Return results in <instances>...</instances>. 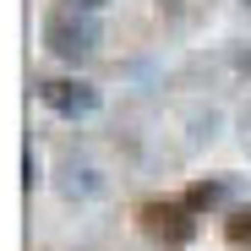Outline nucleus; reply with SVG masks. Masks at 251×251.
<instances>
[{
  "label": "nucleus",
  "instance_id": "nucleus-1",
  "mask_svg": "<svg viewBox=\"0 0 251 251\" xmlns=\"http://www.w3.org/2000/svg\"><path fill=\"white\" fill-rule=\"evenodd\" d=\"M44 50L50 55H60V60H88L93 50H99V22H93V11H76V6H55L50 17H44Z\"/></svg>",
  "mask_w": 251,
  "mask_h": 251
},
{
  "label": "nucleus",
  "instance_id": "nucleus-2",
  "mask_svg": "<svg viewBox=\"0 0 251 251\" xmlns=\"http://www.w3.org/2000/svg\"><path fill=\"white\" fill-rule=\"evenodd\" d=\"M137 224H142V235H148L153 246H164V251H180V246H191V235H197V213H191L186 202H170V197L142 202Z\"/></svg>",
  "mask_w": 251,
  "mask_h": 251
},
{
  "label": "nucleus",
  "instance_id": "nucleus-3",
  "mask_svg": "<svg viewBox=\"0 0 251 251\" xmlns=\"http://www.w3.org/2000/svg\"><path fill=\"white\" fill-rule=\"evenodd\" d=\"M33 88H38V99H44L55 115H66V120H88L99 109V88L82 82V76H38Z\"/></svg>",
  "mask_w": 251,
  "mask_h": 251
},
{
  "label": "nucleus",
  "instance_id": "nucleus-4",
  "mask_svg": "<svg viewBox=\"0 0 251 251\" xmlns=\"http://www.w3.org/2000/svg\"><path fill=\"white\" fill-rule=\"evenodd\" d=\"M224 191H229L224 180H197V186L186 191V207H191V213H207V207H219V202H224Z\"/></svg>",
  "mask_w": 251,
  "mask_h": 251
},
{
  "label": "nucleus",
  "instance_id": "nucleus-5",
  "mask_svg": "<svg viewBox=\"0 0 251 251\" xmlns=\"http://www.w3.org/2000/svg\"><path fill=\"white\" fill-rule=\"evenodd\" d=\"M224 235H229V246L251 251V207H235V213L224 219Z\"/></svg>",
  "mask_w": 251,
  "mask_h": 251
},
{
  "label": "nucleus",
  "instance_id": "nucleus-6",
  "mask_svg": "<svg viewBox=\"0 0 251 251\" xmlns=\"http://www.w3.org/2000/svg\"><path fill=\"white\" fill-rule=\"evenodd\" d=\"M22 186H27V191L38 186V158H33V148H27V158H22Z\"/></svg>",
  "mask_w": 251,
  "mask_h": 251
},
{
  "label": "nucleus",
  "instance_id": "nucleus-7",
  "mask_svg": "<svg viewBox=\"0 0 251 251\" xmlns=\"http://www.w3.org/2000/svg\"><path fill=\"white\" fill-rule=\"evenodd\" d=\"M60 6H76V11H99V6H109V0H60Z\"/></svg>",
  "mask_w": 251,
  "mask_h": 251
},
{
  "label": "nucleus",
  "instance_id": "nucleus-8",
  "mask_svg": "<svg viewBox=\"0 0 251 251\" xmlns=\"http://www.w3.org/2000/svg\"><path fill=\"white\" fill-rule=\"evenodd\" d=\"M246 6H251V0H246Z\"/></svg>",
  "mask_w": 251,
  "mask_h": 251
}]
</instances>
